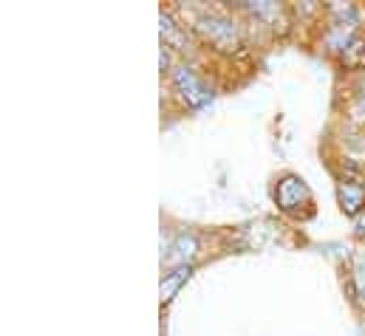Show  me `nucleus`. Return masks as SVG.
Returning <instances> with one entry per match:
<instances>
[{
  "label": "nucleus",
  "instance_id": "nucleus-1",
  "mask_svg": "<svg viewBox=\"0 0 365 336\" xmlns=\"http://www.w3.org/2000/svg\"><path fill=\"white\" fill-rule=\"evenodd\" d=\"M195 31L221 51H235L238 48V26L227 17H221V14H201L195 20Z\"/></svg>",
  "mask_w": 365,
  "mask_h": 336
},
{
  "label": "nucleus",
  "instance_id": "nucleus-2",
  "mask_svg": "<svg viewBox=\"0 0 365 336\" xmlns=\"http://www.w3.org/2000/svg\"><path fill=\"white\" fill-rule=\"evenodd\" d=\"M173 85H176V90L182 93L187 107H192V110H198V107H204V105L212 102V90L195 77L192 68H184V65L173 68Z\"/></svg>",
  "mask_w": 365,
  "mask_h": 336
},
{
  "label": "nucleus",
  "instance_id": "nucleus-3",
  "mask_svg": "<svg viewBox=\"0 0 365 336\" xmlns=\"http://www.w3.org/2000/svg\"><path fill=\"white\" fill-rule=\"evenodd\" d=\"M274 201H277V206H280L283 212L297 215L303 206L312 204V195H309V187H306L297 175H283V178L277 181V187H274Z\"/></svg>",
  "mask_w": 365,
  "mask_h": 336
},
{
  "label": "nucleus",
  "instance_id": "nucleus-4",
  "mask_svg": "<svg viewBox=\"0 0 365 336\" xmlns=\"http://www.w3.org/2000/svg\"><path fill=\"white\" fill-rule=\"evenodd\" d=\"M337 198H340V206L346 215H363V206H365V184L360 181H349L343 178L340 187H337Z\"/></svg>",
  "mask_w": 365,
  "mask_h": 336
},
{
  "label": "nucleus",
  "instance_id": "nucleus-5",
  "mask_svg": "<svg viewBox=\"0 0 365 336\" xmlns=\"http://www.w3.org/2000/svg\"><path fill=\"white\" fill-rule=\"evenodd\" d=\"M159 20H162V37H165V43H168L170 48H176V51H187V37H184L182 28L173 23V17L162 11Z\"/></svg>",
  "mask_w": 365,
  "mask_h": 336
},
{
  "label": "nucleus",
  "instance_id": "nucleus-6",
  "mask_svg": "<svg viewBox=\"0 0 365 336\" xmlns=\"http://www.w3.org/2000/svg\"><path fill=\"white\" fill-rule=\"evenodd\" d=\"M190 274H192V268H190V266H179L176 271L165 274V280H162V300H165V303H168V300H173V294L182 288L187 280H190Z\"/></svg>",
  "mask_w": 365,
  "mask_h": 336
},
{
  "label": "nucleus",
  "instance_id": "nucleus-7",
  "mask_svg": "<svg viewBox=\"0 0 365 336\" xmlns=\"http://www.w3.org/2000/svg\"><path fill=\"white\" fill-rule=\"evenodd\" d=\"M170 260H182V266H187V260H190V257H195V252H198V243H195V238H192V235H187V232H184V235H179V238H176V243H173V246H170Z\"/></svg>",
  "mask_w": 365,
  "mask_h": 336
},
{
  "label": "nucleus",
  "instance_id": "nucleus-8",
  "mask_svg": "<svg viewBox=\"0 0 365 336\" xmlns=\"http://www.w3.org/2000/svg\"><path fill=\"white\" fill-rule=\"evenodd\" d=\"M354 280H357V285H360V297L365 300V260L363 263H357V271H354Z\"/></svg>",
  "mask_w": 365,
  "mask_h": 336
}]
</instances>
